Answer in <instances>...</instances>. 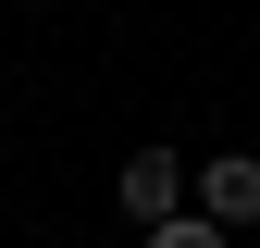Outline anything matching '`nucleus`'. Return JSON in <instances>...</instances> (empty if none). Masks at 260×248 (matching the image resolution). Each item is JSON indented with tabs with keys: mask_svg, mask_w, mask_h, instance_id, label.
<instances>
[{
	"mask_svg": "<svg viewBox=\"0 0 260 248\" xmlns=\"http://www.w3.org/2000/svg\"><path fill=\"white\" fill-rule=\"evenodd\" d=\"M112 199H124V224H174L186 211V162L174 149H137V162L112 174Z\"/></svg>",
	"mask_w": 260,
	"mask_h": 248,
	"instance_id": "f257e3e1",
	"label": "nucleus"
},
{
	"mask_svg": "<svg viewBox=\"0 0 260 248\" xmlns=\"http://www.w3.org/2000/svg\"><path fill=\"white\" fill-rule=\"evenodd\" d=\"M199 211L211 224H260V149H211L199 162Z\"/></svg>",
	"mask_w": 260,
	"mask_h": 248,
	"instance_id": "f03ea898",
	"label": "nucleus"
},
{
	"mask_svg": "<svg viewBox=\"0 0 260 248\" xmlns=\"http://www.w3.org/2000/svg\"><path fill=\"white\" fill-rule=\"evenodd\" d=\"M149 248H236V224H211V211H199V199H186V211H174V224H149Z\"/></svg>",
	"mask_w": 260,
	"mask_h": 248,
	"instance_id": "7ed1b4c3",
	"label": "nucleus"
}]
</instances>
